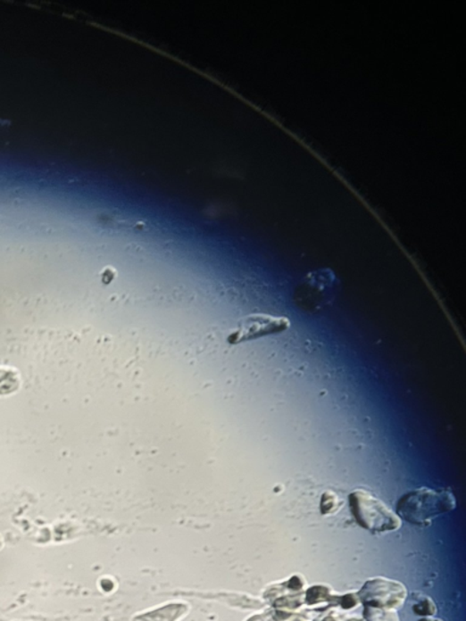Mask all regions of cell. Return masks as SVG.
<instances>
[{
	"mask_svg": "<svg viewBox=\"0 0 466 621\" xmlns=\"http://www.w3.org/2000/svg\"><path fill=\"white\" fill-rule=\"evenodd\" d=\"M457 506L451 492L419 488L398 499L396 515L413 526H429L438 516L454 511Z\"/></svg>",
	"mask_w": 466,
	"mask_h": 621,
	"instance_id": "6da1fadb",
	"label": "cell"
},
{
	"mask_svg": "<svg viewBox=\"0 0 466 621\" xmlns=\"http://www.w3.org/2000/svg\"><path fill=\"white\" fill-rule=\"evenodd\" d=\"M351 514L357 525L366 531L379 534L397 531L401 519L376 495L364 489H356L349 495Z\"/></svg>",
	"mask_w": 466,
	"mask_h": 621,
	"instance_id": "7a4b0ae2",
	"label": "cell"
},
{
	"mask_svg": "<svg viewBox=\"0 0 466 621\" xmlns=\"http://www.w3.org/2000/svg\"><path fill=\"white\" fill-rule=\"evenodd\" d=\"M289 328L290 320L287 317L254 313L239 320L236 329L228 336V343L229 345H238L246 341L276 335Z\"/></svg>",
	"mask_w": 466,
	"mask_h": 621,
	"instance_id": "3957f363",
	"label": "cell"
},
{
	"mask_svg": "<svg viewBox=\"0 0 466 621\" xmlns=\"http://www.w3.org/2000/svg\"><path fill=\"white\" fill-rule=\"evenodd\" d=\"M357 597L366 607L395 610L404 606L407 590L401 583L394 580L373 578L364 583Z\"/></svg>",
	"mask_w": 466,
	"mask_h": 621,
	"instance_id": "277c9868",
	"label": "cell"
},
{
	"mask_svg": "<svg viewBox=\"0 0 466 621\" xmlns=\"http://www.w3.org/2000/svg\"><path fill=\"white\" fill-rule=\"evenodd\" d=\"M186 607L182 604H171V606L164 607V609L154 610L143 616L137 617V621H177L180 619L182 614L185 613Z\"/></svg>",
	"mask_w": 466,
	"mask_h": 621,
	"instance_id": "5b68a950",
	"label": "cell"
},
{
	"mask_svg": "<svg viewBox=\"0 0 466 621\" xmlns=\"http://www.w3.org/2000/svg\"><path fill=\"white\" fill-rule=\"evenodd\" d=\"M21 385L19 373L12 368L0 367V396H6L19 390Z\"/></svg>",
	"mask_w": 466,
	"mask_h": 621,
	"instance_id": "8992f818",
	"label": "cell"
},
{
	"mask_svg": "<svg viewBox=\"0 0 466 621\" xmlns=\"http://www.w3.org/2000/svg\"><path fill=\"white\" fill-rule=\"evenodd\" d=\"M364 617L367 621H400L395 610L371 609V607L364 609Z\"/></svg>",
	"mask_w": 466,
	"mask_h": 621,
	"instance_id": "52a82bcc",
	"label": "cell"
},
{
	"mask_svg": "<svg viewBox=\"0 0 466 621\" xmlns=\"http://www.w3.org/2000/svg\"><path fill=\"white\" fill-rule=\"evenodd\" d=\"M341 506V499L337 498L336 493L326 492L320 499V512L323 515L336 514Z\"/></svg>",
	"mask_w": 466,
	"mask_h": 621,
	"instance_id": "ba28073f",
	"label": "cell"
},
{
	"mask_svg": "<svg viewBox=\"0 0 466 621\" xmlns=\"http://www.w3.org/2000/svg\"><path fill=\"white\" fill-rule=\"evenodd\" d=\"M437 606L432 602L429 597H423L415 606H413V612L419 614V616L430 617L437 613Z\"/></svg>",
	"mask_w": 466,
	"mask_h": 621,
	"instance_id": "9c48e42d",
	"label": "cell"
},
{
	"mask_svg": "<svg viewBox=\"0 0 466 621\" xmlns=\"http://www.w3.org/2000/svg\"><path fill=\"white\" fill-rule=\"evenodd\" d=\"M420 621H442L440 619H432V617H425V619H421Z\"/></svg>",
	"mask_w": 466,
	"mask_h": 621,
	"instance_id": "30bf717a",
	"label": "cell"
},
{
	"mask_svg": "<svg viewBox=\"0 0 466 621\" xmlns=\"http://www.w3.org/2000/svg\"><path fill=\"white\" fill-rule=\"evenodd\" d=\"M323 621H334V620H333V619H330V617H329V619H326V620H323Z\"/></svg>",
	"mask_w": 466,
	"mask_h": 621,
	"instance_id": "8fae6325",
	"label": "cell"
},
{
	"mask_svg": "<svg viewBox=\"0 0 466 621\" xmlns=\"http://www.w3.org/2000/svg\"><path fill=\"white\" fill-rule=\"evenodd\" d=\"M0 546H2V542H0Z\"/></svg>",
	"mask_w": 466,
	"mask_h": 621,
	"instance_id": "7c38bea8",
	"label": "cell"
}]
</instances>
